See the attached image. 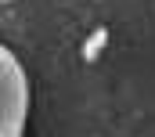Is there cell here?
Wrapping results in <instances>:
<instances>
[{
    "mask_svg": "<svg viewBox=\"0 0 155 137\" xmlns=\"http://www.w3.org/2000/svg\"><path fill=\"white\" fill-rule=\"evenodd\" d=\"M29 115V79L22 62L4 47L0 51V137H22Z\"/></svg>",
    "mask_w": 155,
    "mask_h": 137,
    "instance_id": "1",
    "label": "cell"
},
{
    "mask_svg": "<svg viewBox=\"0 0 155 137\" xmlns=\"http://www.w3.org/2000/svg\"><path fill=\"white\" fill-rule=\"evenodd\" d=\"M4 4H11V0H4Z\"/></svg>",
    "mask_w": 155,
    "mask_h": 137,
    "instance_id": "2",
    "label": "cell"
}]
</instances>
